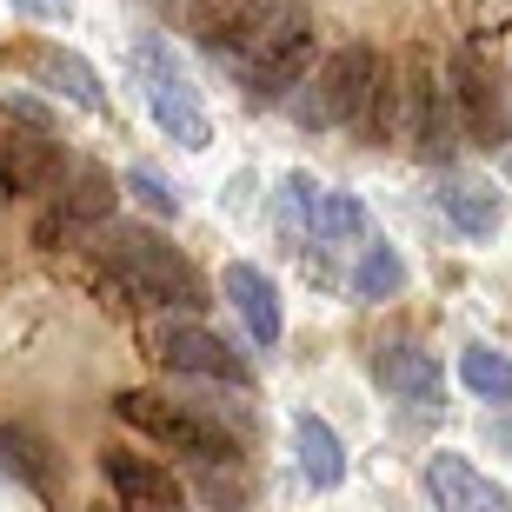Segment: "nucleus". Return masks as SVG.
<instances>
[{
    "label": "nucleus",
    "mask_w": 512,
    "mask_h": 512,
    "mask_svg": "<svg viewBox=\"0 0 512 512\" xmlns=\"http://www.w3.org/2000/svg\"><path fill=\"white\" fill-rule=\"evenodd\" d=\"M20 14H67V7H74V0H14Z\"/></svg>",
    "instance_id": "b1692460"
},
{
    "label": "nucleus",
    "mask_w": 512,
    "mask_h": 512,
    "mask_svg": "<svg viewBox=\"0 0 512 512\" xmlns=\"http://www.w3.org/2000/svg\"><path fill=\"white\" fill-rule=\"evenodd\" d=\"M373 80H380V54L366 40H346L333 47V60L313 80V100H306V120L313 127H360L366 100H373Z\"/></svg>",
    "instance_id": "423d86ee"
},
{
    "label": "nucleus",
    "mask_w": 512,
    "mask_h": 512,
    "mask_svg": "<svg viewBox=\"0 0 512 512\" xmlns=\"http://www.w3.org/2000/svg\"><path fill=\"white\" fill-rule=\"evenodd\" d=\"M373 373H380V386L406 406V419H439L446 413V380H439V360L426 346H386Z\"/></svg>",
    "instance_id": "9b49d317"
},
{
    "label": "nucleus",
    "mask_w": 512,
    "mask_h": 512,
    "mask_svg": "<svg viewBox=\"0 0 512 512\" xmlns=\"http://www.w3.org/2000/svg\"><path fill=\"white\" fill-rule=\"evenodd\" d=\"M399 286H406V260H399L393 247H366L360 273H353V293H360V300H393Z\"/></svg>",
    "instance_id": "412c9836"
},
{
    "label": "nucleus",
    "mask_w": 512,
    "mask_h": 512,
    "mask_svg": "<svg viewBox=\"0 0 512 512\" xmlns=\"http://www.w3.org/2000/svg\"><path fill=\"white\" fill-rule=\"evenodd\" d=\"M114 207H120V180L100 167V160H80L74 180H67V193L54 200V213L34 227V247H60V240L80 233V227H107Z\"/></svg>",
    "instance_id": "1a4fd4ad"
},
{
    "label": "nucleus",
    "mask_w": 512,
    "mask_h": 512,
    "mask_svg": "<svg viewBox=\"0 0 512 512\" xmlns=\"http://www.w3.org/2000/svg\"><path fill=\"white\" fill-rule=\"evenodd\" d=\"M459 373H466V386H473L479 399H499V406L512 399V360H506V353H493V346H466Z\"/></svg>",
    "instance_id": "aec40b11"
},
{
    "label": "nucleus",
    "mask_w": 512,
    "mask_h": 512,
    "mask_svg": "<svg viewBox=\"0 0 512 512\" xmlns=\"http://www.w3.org/2000/svg\"><path fill=\"white\" fill-rule=\"evenodd\" d=\"M227 300L240 306V320H247V333L260 346H280V293H273V280H266L260 266H247V260H233L227 266Z\"/></svg>",
    "instance_id": "2eb2a0df"
},
{
    "label": "nucleus",
    "mask_w": 512,
    "mask_h": 512,
    "mask_svg": "<svg viewBox=\"0 0 512 512\" xmlns=\"http://www.w3.org/2000/svg\"><path fill=\"white\" fill-rule=\"evenodd\" d=\"M220 60H233L260 94H286L313 54V27H306L300 0H240L227 27L213 34Z\"/></svg>",
    "instance_id": "f257e3e1"
},
{
    "label": "nucleus",
    "mask_w": 512,
    "mask_h": 512,
    "mask_svg": "<svg viewBox=\"0 0 512 512\" xmlns=\"http://www.w3.org/2000/svg\"><path fill=\"white\" fill-rule=\"evenodd\" d=\"M306 207H313V180H306V173H286L280 180V207H273V220H280L286 240H306Z\"/></svg>",
    "instance_id": "4be33fe9"
},
{
    "label": "nucleus",
    "mask_w": 512,
    "mask_h": 512,
    "mask_svg": "<svg viewBox=\"0 0 512 512\" xmlns=\"http://www.w3.org/2000/svg\"><path fill=\"white\" fill-rule=\"evenodd\" d=\"M293 446H300V473H306V486L333 493V486L346 479V446H340V433H333L326 419L300 413V419H293Z\"/></svg>",
    "instance_id": "f3484780"
},
{
    "label": "nucleus",
    "mask_w": 512,
    "mask_h": 512,
    "mask_svg": "<svg viewBox=\"0 0 512 512\" xmlns=\"http://www.w3.org/2000/svg\"><path fill=\"white\" fill-rule=\"evenodd\" d=\"M20 67L40 80V87H54V94H67L74 107H87V114H107V94H100V74L87 67L80 54H67V47H54V40H34V47H20Z\"/></svg>",
    "instance_id": "4468645a"
},
{
    "label": "nucleus",
    "mask_w": 512,
    "mask_h": 512,
    "mask_svg": "<svg viewBox=\"0 0 512 512\" xmlns=\"http://www.w3.org/2000/svg\"><path fill=\"white\" fill-rule=\"evenodd\" d=\"M60 173V147L40 120H20L14 107H0V200H27Z\"/></svg>",
    "instance_id": "6e6552de"
},
{
    "label": "nucleus",
    "mask_w": 512,
    "mask_h": 512,
    "mask_svg": "<svg viewBox=\"0 0 512 512\" xmlns=\"http://www.w3.org/2000/svg\"><path fill=\"white\" fill-rule=\"evenodd\" d=\"M114 413L127 419V426H140L147 439L173 446L180 459H200V466L233 459V439L220 433V426H207L200 413H187V406H173V399H160V393H114Z\"/></svg>",
    "instance_id": "20e7f679"
},
{
    "label": "nucleus",
    "mask_w": 512,
    "mask_h": 512,
    "mask_svg": "<svg viewBox=\"0 0 512 512\" xmlns=\"http://www.w3.org/2000/svg\"><path fill=\"white\" fill-rule=\"evenodd\" d=\"M439 213H446L459 233H473V240L499 233V220H506L499 193L486 187V180H473V173H446V180H439Z\"/></svg>",
    "instance_id": "dca6fc26"
},
{
    "label": "nucleus",
    "mask_w": 512,
    "mask_h": 512,
    "mask_svg": "<svg viewBox=\"0 0 512 512\" xmlns=\"http://www.w3.org/2000/svg\"><path fill=\"white\" fill-rule=\"evenodd\" d=\"M127 193H133L147 213H160V220H173V213H180V193H173L153 167H127Z\"/></svg>",
    "instance_id": "5701e85b"
},
{
    "label": "nucleus",
    "mask_w": 512,
    "mask_h": 512,
    "mask_svg": "<svg viewBox=\"0 0 512 512\" xmlns=\"http://www.w3.org/2000/svg\"><path fill=\"white\" fill-rule=\"evenodd\" d=\"M100 473H107V486L120 493V512H180L187 506L180 479H173L160 459H140V453H127V446H107V453H100Z\"/></svg>",
    "instance_id": "9d476101"
},
{
    "label": "nucleus",
    "mask_w": 512,
    "mask_h": 512,
    "mask_svg": "<svg viewBox=\"0 0 512 512\" xmlns=\"http://www.w3.org/2000/svg\"><path fill=\"white\" fill-rule=\"evenodd\" d=\"M127 67H133V80H140V94H147L153 120H160V133H167L173 147H187V153L207 147V140H213V120H207V107H200L193 74L173 60L167 40H140V47L127 54Z\"/></svg>",
    "instance_id": "7ed1b4c3"
},
{
    "label": "nucleus",
    "mask_w": 512,
    "mask_h": 512,
    "mask_svg": "<svg viewBox=\"0 0 512 512\" xmlns=\"http://www.w3.org/2000/svg\"><path fill=\"white\" fill-rule=\"evenodd\" d=\"M306 233L326 240V247L360 240V233H366V207L353 200V193H313V207H306Z\"/></svg>",
    "instance_id": "6ab92c4d"
},
{
    "label": "nucleus",
    "mask_w": 512,
    "mask_h": 512,
    "mask_svg": "<svg viewBox=\"0 0 512 512\" xmlns=\"http://www.w3.org/2000/svg\"><path fill=\"white\" fill-rule=\"evenodd\" d=\"M0 473L20 479V486H34V493H47V486H54V453H47V439L27 433V426H0Z\"/></svg>",
    "instance_id": "a211bd4d"
},
{
    "label": "nucleus",
    "mask_w": 512,
    "mask_h": 512,
    "mask_svg": "<svg viewBox=\"0 0 512 512\" xmlns=\"http://www.w3.org/2000/svg\"><path fill=\"white\" fill-rule=\"evenodd\" d=\"M399 133L413 140L419 160H453V94L439 87V67L426 47L406 54V87H399Z\"/></svg>",
    "instance_id": "39448f33"
},
{
    "label": "nucleus",
    "mask_w": 512,
    "mask_h": 512,
    "mask_svg": "<svg viewBox=\"0 0 512 512\" xmlns=\"http://www.w3.org/2000/svg\"><path fill=\"white\" fill-rule=\"evenodd\" d=\"M426 493L439 512H512V493L493 486L466 453H433L426 459Z\"/></svg>",
    "instance_id": "f8f14e48"
},
{
    "label": "nucleus",
    "mask_w": 512,
    "mask_h": 512,
    "mask_svg": "<svg viewBox=\"0 0 512 512\" xmlns=\"http://www.w3.org/2000/svg\"><path fill=\"white\" fill-rule=\"evenodd\" d=\"M107 273H114L140 306H187V313L207 306V286H200V273L187 266V253L173 247V240H160L153 227L107 233Z\"/></svg>",
    "instance_id": "f03ea898"
},
{
    "label": "nucleus",
    "mask_w": 512,
    "mask_h": 512,
    "mask_svg": "<svg viewBox=\"0 0 512 512\" xmlns=\"http://www.w3.org/2000/svg\"><path fill=\"white\" fill-rule=\"evenodd\" d=\"M453 107L459 120H466V133H473L479 147H506L512 140V114H506V87H499V74L486 67V54L479 47H453Z\"/></svg>",
    "instance_id": "0eeeda50"
},
{
    "label": "nucleus",
    "mask_w": 512,
    "mask_h": 512,
    "mask_svg": "<svg viewBox=\"0 0 512 512\" xmlns=\"http://www.w3.org/2000/svg\"><path fill=\"white\" fill-rule=\"evenodd\" d=\"M160 360H167L173 373H200V380H220V386H253V366L240 360L220 333H207V326H167Z\"/></svg>",
    "instance_id": "ddd939ff"
}]
</instances>
